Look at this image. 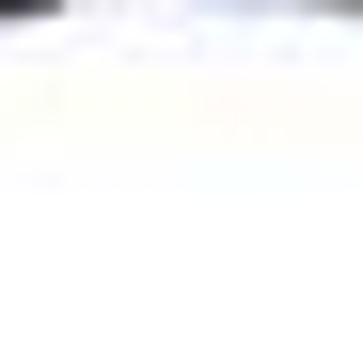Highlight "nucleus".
<instances>
[{
    "label": "nucleus",
    "mask_w": 363,
    "mask_h": 363,
    "mask_svg": "<svg viewBox=\"0 0 363 363\" xmlns=\"http://www.w3.org/2000/svg\"><path fill=\"white\" fill-rule=\"evenodd\" d=\"M0 16H48V0H0Z\"/></svg>",
    "instance_id": "nucleus-1"
}]
</instances>
